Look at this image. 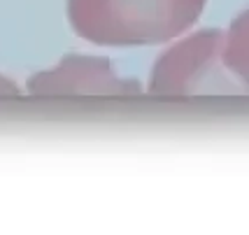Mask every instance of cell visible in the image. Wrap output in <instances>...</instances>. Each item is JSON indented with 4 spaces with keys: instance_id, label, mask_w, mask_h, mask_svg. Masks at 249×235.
Segmentation results:
<instances>
[{
    "instance_id": "obj_1",
    "label": "cell",
    "mask_w": 249,
    "mask_h": 235,
    "mask_svg": "<svg viewBox=\"0 0 249 235\" xmlns=\"http://www.w3.org/2000/svg\"><path fill=\"white\" fill-rule=\"evenodd\" d=\"M207 0H68L72 31L93 44H159L189 31Z\"/></svg>"
},
{
    "instance_id": "obj_2",
    "label": "cell",
    "mask_w": 249,
    "mask_h": 235,
    "mask_svg": "<svg viewBox=\"0 0 249 235\" xmlns=\"http://www.w3.org/2000/svg\"><path fill=\"white\" fill-rule=\"evenodd\" d=\"M245 86L224 61V33L198 31L154 63L152 93H238Z\"/></svg>"
},
{
    "instance_id": "obj_3",
    "label": "cell",
    "mask_w": 249,
    "mask_h": 235,
    "mask_svg": "<svg viewBox=\"0 0 249 235\" xmlns=\"http://www.w3.org/2000/svg\"><path fill=\"white\" fill-rule=\"evenodd\" d=\"M140 82L126 79L103 56L68 54L54 68L28 79V91L35 96H79V93H140Z\"/></svg>"
},
{
    "instance_id": "obj_4",
    "label": "cell",
    "mask_w": 249,
    "mask_h": 235,
    "mask_svg": "<svg viewBox=\"0 0 249 235\" xmlns=\"http://www.w3.org/2000/svg\"><path fill=\"white\" fill-rule=\"evenodd\" d=\"M224 61L233 77L249 89V7L224 33Z\"/></svg>"
},
{
    "instance_id": "obj_5",
    "label": "cell",
    "mask_w": 249,
    "mask_h": 235,
    "mask_svg": "<svg viewBox=\"0 0 249 235\" xmlns=\"http://www.w3.org/2000/svg\"><path fill=\"white\" fill-rule=\"evenodd\" d=\"M19 93V86L14 84L12 79L0 75V98H7V96H17Z\"/></svg>"
}]
</instances>
